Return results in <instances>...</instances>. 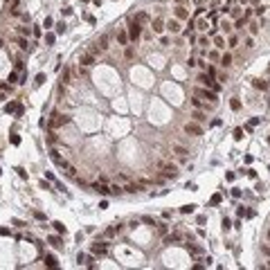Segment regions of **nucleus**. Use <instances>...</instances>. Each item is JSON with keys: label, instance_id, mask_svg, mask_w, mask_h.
Returning <instances> with one entry per match:
<instances>
[{"label": "nucleus", "instance_id": "8", "mask_svg": "<svg viewBox=\"0 0 270 270\" xmlns=\"http://www.w3.org/2000/svg\"><path fill=\"white\" fill-rule=\"evenodd\" d=\"M106 252H108V243H99V241L92 243V254L95 257H104Z\"/></svg>", "mask_w": 270, "mask_h": 270}, {"label": "nucleus", "instance_id": "29", "mask_svg": "<svg viewBox=\"0 0 270 270\" xmlns=\"http://www.w3.org/2000/svg\"><path fill=\"white\" fill-rule=\"evenodd\" d=\"M158 232H160V236H165V234L169 232V225H167V223H160V225H158Z\"/></svg>", "mask_w": 270, "mask_h": 270}, {"label": "nucleus", "instance_id": "51", "mask_svg": "<svg viewBox=\"0 0 270 270\" xmlns=\"http://www.w3.org/2000/svg\"><path fill=\"white\" fill-rule=\"evenodd\" d=\"M230 227H232V225H230V221H227V218H223V230H225V232H227Z\"/></svg>", "mask_w": 270, "mask_h": 270}, {"label": "nucleus", "instance_id": "21", "mask_svg": "<svg viewBox=\"0 0 270 270\" xmlns=\"http://www.w3.org/2000/svg\"><path fill=\"white\" fill-rule=\"evenodd\" d=\"M52 225H54V230H56V232H59V234H65V225L61 223V221H54Z\"/></svg>", "mask_w": 270, "mask_h": 270}, {"label": "nucleus", "instance_id": "33", "mask_svg": "<svg viewBox=\"0 0 270 270\" xmlns=\"http://www.w3.org/2000/svg\"><path fill=\"white\" fill-rule=\"evenodd\" d=\"M198 45H200V47H207V45H209V38H207V36H200V38H198Z\"/></svg>", "mask_w": 270, "mask_h": 270}, {"label": "nucleus", "instance_id": "49", "mask_svg": "<svg viewBox=\"0 0 270 270\" xmlns=\"http://www.w3.org/2000/svg\"><path fill=\"white\" fill-rule=\"evenodd\" d=\"M68 81H70V70L63 72V83H68Z\"/></svg>", "mask_w": 270, "mask_h": 270}, {"label": "nucleus", "instance_id": "57", "mask_svg": "<svg viewBox=\"0 0 270 270\" xmlns=\"http://www.w3.org/2000/svg\"><path fill=\"white\" fill-rule=\"evenodd\" d=\"M241 2H248V0H241Z\"/></svg>", "mask_w": 270, "mask_h": 270}, {"label": "nucleus", "instance_id": "55", "mask_svg": "<svg viewBox=\"0 0 270 270\" xmlns=\"http://www.w3.org/2000/svg\"><path fill=\"white\" fill-rule=\"evenodd\" d=\"M5 99H7V97H5V92H2V90H0V101H5Z\"/></svg>", "mask_w": 270, "mask_h": 270}, {"label": "nucleus", "instance_id": "41", "mask_svg": "<svg viewBox=\"0 0 270 270\" xmlns=\"http://www.w3.org/2000/svg\"><path fill=\"white\" fill-rule=\"evenodd\" d=\"M133 54H135V52H133V47H126V52H124V56H126V59H128V61L133 59Z\"/></svg>", "mask_w": 270, "mask_h": 270}, {"label": "nucleus", "instance_id": "19", "mask_svg": "<svg viewBox=\"0 0 270 270\" xmlns=\"http://www.w3.org/2000/svg\"><path fill=\"white\" fill-rule=\"evenodd\" d=\"M230 108H232L234 113L241 110V101H239V97H232V101H230Z\"/></svg>", "mask_w": 270, "mask_h": 270}, {"label": "nucleus", "instance_id": "15", "mask_svg": "<svg viewBox=\"0 0 270 270\" xmlns=\"http://www.w3.org/2000/svg\"><path fill=\"white\" fill-rule=\"evenodd\" d=\"M165 30V21H162V18H156V21H153V32H162Z\"/></svg>", "mask_w": 270, "mask_h": 270}, {"label": "nucleus", "instance_id": "32", "mask_svg": "<svg viewBox=\"0 0 270 270\" xmlns=\"http://www.w3.org/2000/svg\"><path fill=\"white\" fill-rule=\"evenodd\" d=\"M65 173H68L70 178H77V167H72V165H70V167L65 169Z\"/></svg>", "mask_w": 270, "mask_h": 270}, {"label": "nucleus", "instance_id": "9", "mask_svg": "<svg viewBox=\"0 0 270 270\" xmlns=\"http://www.w3.org/2000/svg\"><path fill=\"white\" fill-rule=\"evenodd\" d=\"M142 182H126V187H124V191H126V194H140L142 191Z\"/></svg>", "mask_w": 270, "mask_h": 270}, {"label": "nucleus", "instance_id": "35", "mask_svg": "<svg viewBox=\"0 0 270 270\" xmlns=\"http://www.w3.org/2000/svg\"><path fill=\"white\" fill-rule=\"evenodd\" d=\"M0 90H2V92H9V90H12V83H5V81H0Z\"/></svg>", "mask_w": 270, "mask_h": 270}, {"label": "nucleus", "instance_id": "17", "mask_svg": "<svg viewBox=\"0 0 270 270\" xmlns=\"http://www.w3.org/2000/svg\"><path fill=\"white\" fill-rule=\"evenodd\" d=\"M97 45H99V50H101V52H104V50H108V36L104 34L99 41H97Z\"/></svg>", "mask_w": 270, "mask_h": 270}, {"label": "nucleus", "instance_id": "44", "mask_svg": "<svg viewBox=\"0 0 270 270\" xmlns=\"http://www.w3.org/2000/svg\"><path fill=\"white\" fill-rule=\"evenodd\" d=\"M45 43L52 45V43H54V34H47V36H45Z\"/></svg>", "mask_w": 270, "mask_h": 270}, {"label": "nucleus", "instance_id": "4", "mask_svg": "<svg viewBox=\"0 0 270 270\" xmlns=\"http://www.w3.org/2000/svg\"><path fill=\"white\" fill-rule=\"evenodd\" d=\"M194 95H196V97H202V99H209L212 104H216V101H218L216 92H214V90H207V88H196Z\"/></svg>", "mask_w": 270, "mask_h": 270}, {"label": "nucleus", "instance_id": "28", "mask_svg": "<svg viewBox=\"0 0 270 270\" xmlns=\"http://www.w3.org/2000/svg\"><path fill=\"white\" fill-rule=\"evenodd\" d=\"M14 110H18V106H16V101H9V104L5 106V113H14Z\"/></svg>", "mask_w": 270, "mask_h": 270}, {"label": "nucleus", "instance_id": "26", "mask_svg": "<svg viewBox=\"0 0 270 270\" xmlns=\"http://www.w3.org/2000/svg\"><path fill=\"white\" fill-rule=\"evenodd\" d=\"M110 194H115V196H122V194H124V187H119V185H113V187H110Z\"/></svg>", "mask_w": 270, "mask_h": 270}, {"label": "nucleus", "instance_id": "40", "mask_svg": "<svg viewBox=\"0 0 270 270\" xmlns=\"http://www.w3.org/2000/svg\"><path fill=\"white\" fill-rule=\"evenodd\" d=\"M43 81H45V74H43V72H41V74H36V79H34V83H36V86H41Z\"/></svg>", "mask_w": 270, "mask_h": 270}, {"label": "nucleus", "instance_id": "48", "mask_svg": "<svg viewBox=\"0 0 270 270\" xmlns=\"http://www.w3.org/2000/svg\"><path fill=\"white\" fill-rule=\"evenodd\" d=\"M191 104H194V108H200V106H202V104H200V99H198V97H194V99H191Z\"/></svg>", "mask_w": 270, "mask_h": 270}, {"label": "nucleus", "instance_id": "14", "mask_svg": "<svg viewBox=\"0 0 270 270\" xmlns=\"http://www.w3.org/2000/svg\"><path fill=\"white\" fill-rule=\"evenodd\" d=\"M117 43L119 45H126L128 43V32H117Z\"/></svg>", "mask_w": 270, "mask_h": 270}, {"label": "nucleus", "instance_id": "53", "mask_svg": "<svg viewBox=\"0 0 270 270\" xmlns=\"http://www.w3.org/2000/svg\"><path fill=\"white\" fill-rule=\"evenodd\" d=\"M21 18H23V23H30V21H32L30 14H21Z\"/></svg>", "mask_w": 270, "mask_h": 270}, {"label": "nucleus", "instance_id": "31", "mask_svg": "<svg viewBox=\"0 0 270 270\" xmlns=\"http://www.w3.org/2000/svg\"><path fill=\"white\" fill-rule=\"evenodd\" d=\"M254 88H259V90H266V88H268V83H266V81H259V79H254Z\"/></svg>", "mask_w": 270, "mask_h": 270}, {"label": "nucleus", "instance_id": "47", "mask_svg": "<svg viewBox=\"0 0 270 270\" xmlns=\"http://www.w3.org/2000/svg\"><path fill=\"white\" fill-rule=\"evenodd\" d=\"M34 218H36V221H43L45 214H43V212H34Z\"/></svg>", "mask_w": 270, "mask_h": 270}, {"label": "nucleus", "instance_id": "13", "mask_svg": "<svg viewBox=\"0 0 270 270\" xmlns=\"http://www.w3.org/2000/svg\"><path fill=\"white\" fill-rule=\"evenodd\" d=\"M119 230H122V225L117 223V225H113V227H108V230H106V232H104V236H106V239H113L115 234L119 232Z\"/></svg>", "mask_w": 270, "mask_h": 270}, {"label": "nucleus", "instance_id": "30", "mask_svg": "<svg viewBox=\"0 0 270 270\" xmlns=\"http://www.w3.org/2000/svg\"><path fill=\"white\" fill-rule=\"evenodd\" d=\"M16 43H18V47H21V50H27V38H16Z\"/></svg>", "mask_w": 270, "mask_h": 270}, {"label": "nucleus", "instance_id": "2", "mask_svg": "<svg viewBox=\"0 0 270 270\" xmlns=\"http://www.w3.org/2000/svg\"><path fill=\"white\" fill-rule=\"evenodd\" d=\"M158 169H162V178H178V167L176 165H167V162H158Z\"/></svg>", "mask_w": 270, "mask_h": 270}, {"label": "nucleus", "instance_id": "5", "mask_svg": "<svg viewBox=\"0 0 270 270\" xmlns=\"http://www.w3.org/2000/svg\"><path fill=\"white\" fill-rule=\"evenodd\" d=\"M185 133L187 135H194V137H198V135H202V128L198 122H187L185 124Z\"/></svg>", "mask_w": 270, "mask_h": 270}, {"label": "nucleus", "instance_id": "37", "mask_svg": "<svg viewBox=\"0 0 270 270\" xmlns=\"http://www.w3.org/2000/svg\"><path fill=\"white\" fill-rule=\"evenodd\" d=\"M9 142H12V144H14V147H18V144H21V137H18V135L14 133V135H12V137H9Z\"/></svg>", "mask_w": 270, "mask_h": 270}, {"label": "nucleus", "instance_id": "10", "mask_svg": "<svg viewBox=\"0 0 270 270\" xmlns=\"http://www.w3.org/2000/svg\"><path fill=\"white\" fill-rule=\"evenodd\" d=\"M178 241H182V236L178 232H173V234H165V243L171 245V243H178Z\"/></svg>", "mask_w": 270, "mask_h": 270}, {"label": "nucleus", "instance_id": "56", "mask_svg": "<svg viewBox=\"0 0 270 270\" xmlns=\"http://www.w3.org/2000/svg\"><path fill=\"white\" fill-rule=\"evenodd\" d=\"M176 2H178V5H182V2H185V0H176Z\"/></svg>", "mask_w": 270, "mask_h": 270}, {"label": "nucleus", "instance_id": "45", "mask_svg": "<svg viewBox=\"0 0 270 270\" xmlns=\"http://www.w3.org/2000/svg\"><path fill=\"white\" fill-rule=\"evenodd\" d=\"M236 43H239V38L236 36H230V47H236Z\"/></svg>", "mask_w": 270, "mask_h": 270}, {"label": "nucleus", "instance_id": "36", "mask_svg": "<svg viewBox=\"0 0 270 270\" xmlns=\"http://www.w3.org/2000/svg\"><path fill=\"white\" fill-rule=\"evenodd\" d=\"M142 223H147V225H156V221H153V216H142Z\"/></svg>", "mask_w": 270, "mask_h": 270}, {"label": "nucleus", "instance_id": "12", "mask_svg": "<svg viewBox=\"0 0 270 270\" xmlns=\"http://www.w3.org/2000/svg\"><path fill=\"white\" fill-rule=\"evenodd\" d=\"M43 261H45L47 268H59V261H56V257H54V254H45Z\"/></svg>", "mask_w": 270, "mask_h": 270}, {"label": "nucleus", "instance_id": "16", "mask_svg": "<svg viewBox=\"0 0 270 270\" xmlns=\"http://www.w3.org/2000/svg\"><path fill=\"white\" fill-rule=\"evenodd\" d=\"M173 153H176V156H180V158H185L189 151H187L185 147H180V144H176V147H173Z\"/></svg>", "mask_w": 270, "mask_h": 270}, {"label": "nucleus", "instance_id": "50", "mask_svg": "<svg viewBox=\"0 0 270 270\" xmlns=\"http://www.w3.org/2000/svg\"><path fill=\"white\" fill-rule=\"evenodd\" d=\"M16 171H18V176H21V178H27V171H25V169H21V167H18Z\"/></svg>", "mask_w": 270, "mask_h": 270}, {"label": "nucleus", "instance_id": "34", "mask_svg": "<svg viewBox=\"0 0 270 270\" xmlns=\"http://www.w3.org/2000/svg\"><path fill=\"white\" fill-rule=\"evenodd\" d=\"M77 263H79V266H86V254H83V252L77 254Z\"/></svg>", "mask_w": 270, "mask_h": 270}, {"label": "nucleus", "instance_id": "52", "mask_svg": "<svg viewBox=\"0 0 270 270\" xmlns=\"http://www.w3.org/2000/svg\"><path fill=\"white\" fill-rule=\"evenodd\" d=\"M0 234L7 236V234H12V230H7V227H0Z\"/></svg>", "mask_w": 270, "mask_h": 270}, {"label": "nucleus", "instance_id": "43", "mask_svg": "<svg viewBox=\"0 0 270 270\" xmlns=\"http://www.w3.org/2000/svg\"><path fill=\"white\" fill-rule=\"evenodd\" d=\"M18 34H23V36H27V34H30V27H18Z\"/></svg>", "mask_w": 270, "mask_h": 270}, {"label": "nucleus", "instance_id": "23", "mask_svg": "<svg viewBox=\"0 0 270 270\" xmlns=\"http://www.w3.org/2000/svg\"><path fill=\"white\" fill-rule=\"evenodd\" d=\"M50 243H52V248H63L61 236H50Z\"/></svg>", "mask_w": 270, "mask_h": 270}, {"label": "nucleus", "instance_id": "42", "mask_svg": "<svg viewBox=\"0 0 270 270\" xmlns=\"http://www.w3.org/2000/svg\"><path fill=\"white\" fill-rule=\"evenodd\" d=\"M241 137H243V128H236L234 131V140H241Z\"/></svg>", "mask_w": 270, "mask_h": 270}, {"label": "nucleus", "instance_id": "22", "mask_svg": "<svg viewBox=\"0 0 270 270\" xmlns=\"http://www.w3.org/2000/svg\"><path fill=\"white\" fill-rule=\"evenodd\" d=\"M56 142H59V137H56V133H54V131H50V133H47V144H52V147H54Z\"/></svg>", "mask_w": 270, "mask_h": 270}, {"label": "nucleus", "instance_id": "25", "mask_svg": "<svg viewBox=\"0 0 270 270\" xmlns=\"http://www.w3.org/2000/svg\"><path fill=\"white\" fill-rule=\"evenodd\" d=\"M194 209H196V205H182L180 207V214H191Z\"/></svg>", "mask_w": 270, "mask_h": 270}, {"label": "nucleus", "instance_id": "18", "mask_svg": "<svg viewBox=\"0 0 270 270\" xmlns=\"http://www.w3.org/2000/svg\"><path fill=\"white\" fill-rule=\"evenodd\" d=\"M167 27H169V32H173V34H178V32H180L178 21H169V23H167Z\"/></svg>", "mask_w": 270, "mask_h": 270}, {"label": "nucleus", "instance_id": "11", "mask_svg": "<svg viewBox=\"0 0 270 270\" xmlns=\"http://www.w3.org/2000/svg\"><path fill=\"white\" fill-rule=\"evenodd\" d=\"M176 18H180V21H189V12L180 5V7H176Z\"/></svg>", "mask_w": 270, "mask_h": 270}, {"label": "nucleus", "instance_id": "27", "mask_svg": "<svg viewBox=\"0 0 270 270\" xmlns=\"http://www.w3.org/2000/svg\"><path fill=\"white\" fill-rule=\"evenodd\" d=\"M194 119H196V122H205L207 117H205V115L200 113V108H196V110H194Z\"/></svg>", "mask_w": 270, "mask_h": 270}, {"label": "nucleus", "instance_id": "38", "mask_svg": "<svg viewBox=\"0 0 270 270\" xmlns=\"http://www.w3.org/2000/svg\"><path fill=\"white\" fill-rule=\"evenodd\" d=\"M56 34H65V23H56Z\"/></svg>", "mask_w": 270, "mask_h": 270}, {"label": "nucleus", "instance_id": "58", "mask_svg": "<svg viewBox=\"0 0 270 270\" xmlns=\"http://www.w3.org/2000/svg\"><path fill=\"white\" fill-rule=\"evenodd\" d=\"M83 2H86V0H83Z\"/></svg>", "mask_w": 270, "mask_h": 270}, {"label": "nucleus", "instance_id": "7", "mask_svg": "<svg viewBox=\"0 0 270 270\" xmlns=\"http://www.w3.org/2000/svg\"><path fill=\"white\" fill-rule=\"evenodd\" d=\"M95 191H97V194H101V196H106V194H110V187L108 185H106V182L104 180H99V182H92V185H90Z\"/></svg>", "mask_w": 270, "mask_h": 270}, {"label": "nucleus", "instance_id": "20", "mask_svg": "<svg viewBox=\"0 0 270 270\" xmlns=\"http://www.w3.org/2000/svg\"><path fill=\"white\" fill-rule=\"evenodd\" d=\"M135 21H137V23H147V21H149V14H147V12L135 14Z\"/></svg>", "mask_w": 270, "mask_h": 270}, {"label": "nucleus", "instance_id": "1", "mask_svg": "<svg viewBox=\"0 0 270 270\" xmlns=\"http://www.w3.org/2000/svg\"><path fill=\"white\" fill-rule=\"evenodd\" d=\"M68 122H70V117H68V115H61L59 110H54V113H52V117L47 119V124H50L52 128H59V126H65Z\"/></svg>", "mask_w": 270, "mask_h": 270}, {"label": "nucleus", "instance_id": "54", "mask_svg": "<svg viewBox=\"0 0 270 270\" xmlns=\"http://www.w3.org/2000/svg\"><path fill=\"white\" fill-rule=\"evenodd\" d=\"M218 202H221V196H218V194H216V196H214V198H212V205H218Z\"/></svg>", "mask_w": 270, "mask_h": 270}, {"label": "nucleus", "instance_id": "46", "mask_svg": "<svg viewBox=\"0 0 270 270\" xmlns=\"http://www.w3.org/2000/svg\"><path fill=\"white\" fill-rule=\"evenodd\" d=\"M214 43H216V47H225V45H223V38H221V36L214 38Z\"/></svg>", "mask_w": 270, "mask_h": 270}, {"label": "nucleus", "instance_id": "3", "mask_svg": "<svg viewBox=\"0 0 270 270\" xmlns=\"http://www.w3.org/2000/svg\"><path fill=\"white\" fill-rule=\"evenodd\" d=\"M140 34H142V23L131 18V23H128V41H137Z\"/></svg>", "mask_w": 270, "mask_h": 270}, {"label": "nucleus", "instance_id": "6", "mask_svg": "<svg viewBox=\"0 0 270 270\" xmlns=\"http://www.w3.org/2000/svg\"><path fill=\"white\" fill-rule=\"evenodd\" d=\"M79 61H81V65L90 68V65H95V63H97V56H95L92 52H83V54L79 56Z\"/></svg>", "mask_w": 270, "mask_h": 270}, {"label": "nucleus", "instance_id": "39", "mask_svg": "<svg viewBox=\"0 0 270 270\" xmlns=\"http://www.w3.org/2000/svg\"><path fill=\"white\" fill-rule=\"evenodd\" d=\"M9 83H21V81H18V72H12V74H9Z\"/></svg>", "mask_w": 270, "mask_h": 270}, {"label": "nucleus", "instance_id": "24", "mask_svg": "<svg viewBox=\"0 0 270 270\" xmlns=\"http://www.w3.org/2000/svg\"><path fill=\"white\" fill-rule=\"evenodd\" d=\"M221 63H223L225 68H227V65H232V54H223V56H221Z\"/></svg>", "mask_w": 270, "mask_h": 270}]
</instances>
